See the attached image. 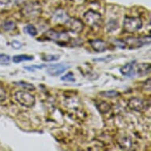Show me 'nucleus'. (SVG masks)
I'll use <instances>...</instances> for the list:
<instances>
[{
	"label": "nucleus",
	"mask_w": 151,
	"mask_h": 151,
	"mask_svg": "<svg viewBox=\"0 0 151 151\" xmlns=\"http://www.w3.org/2000/svg\"><path fill=\"white\" fill-rule=\"evenodd\" d=\"M84 22L92 29H97L101 26L103 23L101 15L94 10H88L83 16Z\"/></svg>",
	"instance_id": "f257e3e1"
},
{
	"label": "nucleus",
	"mask_w": 151,
	"mask_h": 151,
	"mask_svg": "<svg viewBox=\"0 0 151 151\" xmlns=\"http://www.w3.org/2000/svg\"><path fill=\"white\" fill-rule=\"evenodd\" d=\"M14 98L18 104L25 108H32L36 102L34 96L24 90L16 92L14 93Z\"/></svg>",
	"instance_id": "f03ea898"
},
{
	"label": "nucleus",
	"mask_w": 151,
	"mask_h": 151,
	"mask_svg": "<svg viewBox=\"0 0 151 151\" xmlns=\"http://www.w3.org/2000/svg\"><path fill=\"white\" fill-rule=\"evenodd\" d=\"M142 26V21L140 17L127 16L124 18L123 28L126 32L133 33L140 29Z\"/></svg>",
	"instance_id": "7ed1b4c3"
},
{
	"label": "nucleus",
	"mask_w": 151,
	"mask_h": 151,
	"mask_svg": "<svg viewBox=\"0 0 151 151\" xmlns=\"http://www.w3.org/2000/svg\"><path fill=\"white\" fill-rule=\"evenodd\" d=\"M45 37L48 40H53L59 45H66L70 40V37L66 32H60L55 29H50L45 32Z\"/></svg>",
	"instance_id": "20e7f679"
},
{
	"label": "nucleus",
	"mask_w": 151,
	"mask_h": 151,
	"mask_svg": "<svg viewBox=\"0 0 151 151\" xmlns=\"http://www.w3.org/2000/svg\"><path fill=\"white\" fill-rule=\"evenodd\" d=\"M41 13V7L37 3H28L22 9V14L24 17L34 18L38 17Z\"/></svg>",
	"instance_id": "39448f33"
},
{
	"label": "nucleus",
	"mask_w": 151,
	"mask_h": 151,
	"mask_svg": "<svg viewBox=\"0 0 151 151\" xmlns=\"http://www.w3.org/2000/svg\"><path fill=\"white\" fill-rule=\"evenodd\" d=\"M65 25L68 28V29L73 33H80L84 29L83 23L74 17H69L68 20L65 23Z\"/></svg>",
	"instance_id": "423d86ee"
},
{
	"label": "nucleus",
	"mask_w": 151,
	"mask_h": 151,
	"mask_svg": "<svg viewBox=\"0 0 151 151\" xmlns=\"http://www.w3.org/2000/svg\"><path fill=\"white\" fill-rule=\"evenodd\" d=\"M70 66L67 63H59V64L50 65L47 70V73L50 76L56 77L58 75L63 74L65 70L69 69Z\"/></svg>",
	"instance_id": "0eeeda50"
},
{
	"label": "nucleus",
	"mask_w": 151,
	"mask_h": 151,
	"mask_svg": "<svg viewBox=\"0 0 151 151\" xmlns=\"http://www.w3.org/2000/svg\"><path fill=\"white\" fill-rule=\"evenodd\" d=\"M145 101L141 98L139 97H132L129 100L127 103V106L131 110H134L136 111H140L145 108Z\"/></svg>",
	"instance_id": "6e6552de"
},
{
	"label": "nucleus",
	"mask_w": 151,
	"mask_h": 151,
	"mask_svg": "<svg viewBox=\"0 0 151 151\" xmlns=\"http://www.w3.org/2000/svg\"><path fill=\"white\" fill-rule=\"evenodd\" d=\"M89 43L92 48L97 52H104L108 48L107 43L100 39L89 40Z\"/></svg>",
	"instance_id": "1a4fd4ad"
},
{
	"label": "nucleus",
	"mask_w": 151,
	"mask_h": 151,
	"mask_svg": "<svg viewBox=\"0 0 151 151\" xmlns=\"http://www.w3.org/2000/svg\"><path fill=\"white\" fill-rule=\"evenodd\" d=\"M119 70H120V73H121L124 76H126V77L131 78L133 77L134 74H135L134 65L132 64L131 63H126L125 65H124V66L120 68Z\"/></svg>",
	"instance_id": "9d476101"
},
{
	"label": "nucleus",
	"mask_w": 151,
	"mask_h": 151,
	"mask_svg": "<svg viewBox=\"0 0 151 151\" xmlns=\"http://www.w3.org/2000/svg\"><path fill=\"white\" fill-rule=\"evenodd\" d=\"M68 18H69L68 15L66 14L64 10H56L54 13V15H53V19L56 22L66 23V22L68 20Z\"/></svg>",
	"instance_id": "9b49d317"
},
{
	"label": "nucleus",
	"mask_w": 151,
	"mask_h": 151,
	"mask_svg": "<svg viewBox=\"0 0 151 151\" xmlns=\"http://www.w3.org/2000/svg\"><path fill=\"white\" fill-rule=\"evenodd\" d=\"M137 72L140 76H144L150 72V63H141L137 66Z\"/></svg>",
	"instance_id": "f8f14e48"
},
{
	"label": "nucleus",
	"mask_w": 151,
	"mask_h": 151,
	"mask_svg": "<svg viewBox=\"0 0 151 151\" xmlns=\"http://www.w3.org/2000/svg\"><path fill=\"white\" fill-rule=\"evenodd\" d=\"M33 60H34V57L32 55H17L13 57V62L14 63H19L24 61H32Z\"/></svg>",
	"instance_id": "ddd939ff"
},
{
	"label": "nucleus",
	"mask_w": 151,
	"mask_h": 151,
	"mask_svg": "<svg viewBox=\"0 0 151 151\" xmlns=\"http://www.w3.org/2000/svg\"><path fill=\"white\" fill-rule=\"evenodd\" d=\"M119 144L122 149L131 150L132 148V146H133V142H132V139H130V138L125 137V138H122L119 140Z\"/></svg>",
	"instance_id": "4468645a"
},
{
	"label": "nucleus",
	"mask_w": 151,
	"mask_h": 151,
	"mask_svg": "<svg viewBox=\"0 0 151 151\" xmlns=\"http://www.w3.org/2000/svg\"><path fill=\"white\" fill-rule=\"evenodd\" d=\"M99 94L101 97H109V98L117 97L120 95V93L118 91H116V90H106V91H102Z\"/></svg>",
	"instance_id": "2eb2a0df"
},
{
	"label": "nucleus",
	"mask_w": 151,
	"mask_h": 151,
	"mask_svg": "<svg viewBox=\"0 0 151 151\" xmlns=\"http://www.w3.org/2000/svg\"><path fill=\"white\" fill-rule=\"evenodd\" d=\"M12 6L10 0H0V12L9 10Z\"/></svg>",
	"instance_id": "dca6fc26"
},
{
	"label": "nucleus",
	"mask_w": 151,
	"mask_h": 151,
	"mask_svg": "<svg viewBox=\"0 0 151 151\" xmlns=\"http://www.w3.org/2000/svg\"><path fill=\"white\" fill-rule=\"evenodd\" d=\"M2 28L5 31H12L16 29V24L13 21H5L2 24Z\"/></svg>",
	"instance_id": "f3484780"
},
{
	"label": "nucleus",
	"mask_w": 151,
	"mask_h": 151,
	"mask_svg": "<svg viewBox=\"0 0 151 151\" xmlns=\"http://www.w3.org/2000/svg\"><path fill=\"white\" fill-rule=\"evenodd\" d=\"M97 109L99 110L101 113H106L110 110L111 106L109 105L107 102L105 101H100V103L97 104Z\"/></svg>",
	"instance_id": "a211bd4d"
},
{
	"label": "nucleus",
	"mask_w": 151,
	"mask_h": 151,
	"mask_svg": "<svg viewBox=\"0 0 151 151\" xmlns=\"http://www.w3.org/2000/svg\"><path fill=\"white\" fill-rule=\"evenodd\" d=\"M15 85L17 86H19L22 87L23 89H26V90H29V91H32V90H35V86L32 84H30L29 82H14Z\"/></svg>",
	"instance_id": "6ab92c4d"
},
{
	"label": "nucleus",
	"mask_w": 151,
	"mask_h": 151,
	"mask_svg": "<svg viewBox=\"0 0 151 151\" xmlns=\"http://www.w3.org/2000/svg\"><path fill=\"white\" fill-rule=\"evenodd\" d=\"M25 32H26V33H28L29 35H30V36H32V37L37 36V33H38L36 27L32 25H26L25 27Z\"/></svg>",
	"instance_id": "aec40b11"
},
{
	"label": "nucleus",
	"mask_w": 151,
	"mask_h": 151,
	"mask_svg": "<svg viewBox=\"0 0 151 151\" xmlns=\"http://www.w3.org/2000/svg\"><path fill=\"white\" fill-rule=\"evenodd\" d=\"M59 59H60V55H45L41 58V60L45 62H53V61H56Z\"/></svg>",
	"instance_id": "412c9836"
},
{
	"label": "nucleus",
	"mask_w": 151,
	"mask_h": 151,
	"mask_svg": "<svg viewBox=\"0 0 151 151\" xmlns=\"http://www.w3.org/2000/svg\"><path fill=\"white\" fill-rule=\"evenodd\" d=\"M10 62V56L6 54H0V65H8Z\"/></svg>",
	"instance_id": "4be33fe9"
},
{
	"label": "nucleus",
	"mask_w": 151,
	"mask_h": 151,
	"mask_svg": "<svg viewBox=\"0 0 151 151\" xmlns=\"http://www.w3.org/2000/svg\"><path fill=\"white\" fill-rule=\"evenodd\" d=\"M61 80L62 81H65V82H74L75 81V78H74V76L73 73L71 72H69L61 78Z\"/></svg>",
	"instance_id": "5701e85b"
},
{
	"label": "nucleus",
	"mask_w": 151,
	"mask_h": 151,
	"mask_svg": "<svg viewBox=\"0 0 151 151\" xmlns=\"http://www.w3.org/2000/svg\"><path fill=\"white\" fill-rule=\"evenodd\" d=\"M45 67H46L45 65H40V66H39V65H33V66H30V67H25L24 68L25 70H28L29 71H35L36 70H40Z\"/></svg>",
	"instance_id": "b1692460"
},
{
	"label": "nucleus",
	"mask_w": 151,
	"mask_h": 151,
	"mask_svg": "<svg viewBox=\"0 0 151 151\" xmlns=\"http://www.w3.org/2000/svg\"><path fill=\"white\" fill-rule=\"evenodd\" d=\"M6 99V93L3 87L0 86V102L4 101Z\"/></svg>",
	"instance_id": "393cba45"
},
{
	"label": "nucleus",
	"mask_w": 151,
	"mask_h": 151,
	"mask_svg": "<svg viewBox=\"0 0 151 151\" xmlns=\"http://www.w3.org/2000/svg\"><path fill=\"white\" fill-rule=\"evenodd\" d=\"M11 46H12L15 49H19L22 47V44H21L19 41H17V40H14L11 42Z\"/></svg>",
	"instance_id": "a878e982"
},
{
	"label": "nucleus",
	"mask_w": 151,
	"mask_h": 151,
	"mask_svg": "<svg viewBox=\"0 0 151 151\" xmlns=\"http://www.w3.org/2000/svg\"><path fill=\"white\" fill-rule=\"evenodd\" d=\"M25 0H14V2L17 4H21V3H22Z\"/></svg>",
	"instance_id": "bb28decb"
}]
</instances>
